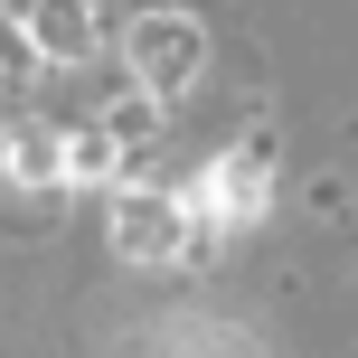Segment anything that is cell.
<instances>
[{
    "instance_id": "cell-1",
    "label": "cell",
    "mask_w": 358,
    "mask_h": 358,
    "mask_svg": "<svg viewBox=\"0 0 358 358\" xmlns=\"http://www.w3.org/2000/svg\"><path fill=\"white\" fill-rule=\"evenodd\" d=\"M264 198H273V151H264V142H236L227 161H208V170L189 179L179 217H189V236H198V227H255Z\"/></svg>"
},
{
    "instance_id": "cell-2",
    "label": "cell",
    "mask_w": 358,
    "mask_h": 358,
    "mask_svg": "<svg viewBox=\"0 0 358 358\" xmlns=\"http://www.w3.org/2000/svg\"><path fill=\"white\" fill-rule=\"evenodd\" d=\"M132 66H142V94H151V104H170V94L208 66V29H198V19H179V10L132 19Z\"/></svg>"
},
{
    "instance_id": "cell-3",
    "label": "cell",
    "mask_w": 358,
    "mask_h": 358,
    "mask_svg": "<svg viewBox=\"0 0 358 358\" xmlns=\"http://www.w3.org/2000/svg\"><path fill=\"white\" fill-rule=\"evenodd\" d=\"M113 245L132 255V264H170V255H189V217H179V198L161 189H123V208H113Z\"/></svg>"
},
{
    "instance_id": "cell-4",
    "label": "cell",
    "mask_w": 358,
    "mask_h": 358,
    "mask_svg": "<svg viewBox=\"0 0 358 358\" xmlns=\"http://www.w3.org/2000/svg\"><path fill=\"white\" fill-rule=\"evenodd\" d=\"M29 48L48 66H85L94 57V10L85 0H29Z\"/></svg>"
},
{
    "instance_id": "cell-5",
    "label": "cell",
    "mask_w": 358,
    "mask_h": 358,
    "mask_svg": "<svg viewBox=\"0 0 358 358\" xmlns=\"http://www.w3.org/2000/svg\"><path fill=\"white\" fill-rule=\"evenodd\" d=\"M0 170H10V179H29V189L66 179V132H57V123H19L10 142H0Z\"/></svg>"
},
{
    "instance_id": "cell-6",
    "label": "cell",
    "mask_w": 358,
    "mask_h": 358,
    "mask_svg": "<svg viewBox=\"0 0 358 358\" xmlns=\"http://www.w3.org/2000/svg\"><path fill=\"white\" fill-rule=\"evenodd\" d=\"M94 132L113 142V161H142V151L161 142V104H151V94H123V104H113V113H104Z\"/></svg>"
},
{
    "instance_id": "cell-7",
    "label": "cell",
    "mask_w": 358,
    "mask_h": 358,
    "mask_svg": "<svg viewBox=\"0 0 358 358\" xmlns=\"http://www.w3.org/2000/svg\"><path fill=\"white\" fill-rule=\"evenodd\" d=\"M123 161H113V142L104 132H66V179H113Z\"/></svg>"
},
{
    "instance_id": "cell-8",
    "label": "cell",
    "mask_w": 358,
    "mask_h": 358,
    "mask_svg": "<svg viewBox=\"0 0 358 358\" xmlns=\"http://www.w3.org/2000/svg\"><path fill=\"white\" fill-rule=\"evenodd\" d=\"M0 142H10V132H0Z\"/></svg>"
}]
</instances>
